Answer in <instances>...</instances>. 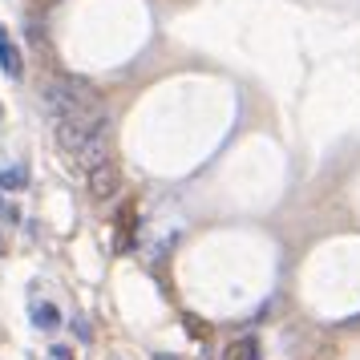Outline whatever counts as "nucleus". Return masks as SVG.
<instances>
[{"label": "nucleus", "instance_id": "5", "mask_svg": "<svg viewBox=\"0 0 360 360\" xmlns=\"http://www.w3.org/2000/svg\"><path fill=\"white\" fill-rule=\"evenodd\" d=\"M25 186H29V166L25 162L0 166V191H25Z\"/></svg>", "mask_w": 360, "mask_h": 360}, {"label": "nucleus", "instance_id": "7", "mask_svg": "<svg viewBox=\"0 0 360 360\" xmlns=\"http://www.w3.org/2000/svg\"><path fill=\"white\" fill-rule=\"evenodd\" d=\"M25 37H29V41H33V45H41V41H45V20H29V29H25Z\"/></svg>", "mask_w": 360, "mask_h": 360}, {"label": "nucleus", "instance_id": "10", "mask_svg": "<svg viewBox=\"0 0 360 360\" xmlns=\"http://www.w3.org/2000/svg\"><path fill=\"white\" fill-rule=\"evenodd\" d=\"M0 251H4V247H0Z\"/></svg>", "mask_w": 360, "mask_h": 360}, {"label": "nucleus", "instance_id": "2", "mask_svg": "<svg viewBox=\"0 0 360 360\" xmlns=\"http://www.w3.org/2000/svg\"><path fill=\"white\" fill-rule=\"evenodd\" d=\"M85 130H89V122L85 117H73V114H61V117H53V142L65 150L69 158L82 150L85 142Z\"/></svg>", "mask_w": 360, "mask_h": 360}, {"label": "nucleus", "instance_id": "9", "mask_svg": "<svg viewBox=\"0 0 360 360\" xmlns=\"http://www.w3.org/2000/svg\"><path fill=\"white\" fill-rule=\"evenodd\" d=\"M0 122H4V105H0Z\"/></svg>", "mask_w": 360, "mask_h": 360}, {"label": "nucleus", "instance_id": "3", "mask_svg": "<svg viewBox=\"0 0 360 360\" xmlns=\"http://www.w3.org/2000/svg\"><path fill=\"white\" fill-rule=\"evenodd\" d=\"M85 186H89V198H94V202H105V198L117 195L122 174H117L114 162H101V166H94V170H85Z\"/></svg>", "mask_w": 360, "mask_h": 360}, {"label": "nucleus", "instance_id": "1", "mask_svg": "<svg viewBox=\"0 0 360 360\" xmlns=\"http://www.w3.org/2000/svg\"><path fill=\"white\" fill-rule=\"evenodd\" d=\"M110 154H114V117L101 110V114L89 122L85 142H82V150L73 154V162L82 166V170H94V166L110 162Z\"/></svg>", "mask_w": 360, "mask_h": 360}, {"label": "nucleus", "instance_id": "8", "mask_svg": "<svg viewBox=\"0 0 360 360\" xmlns=\"http://www.w3.org/2000/svg\"><path fill=\"white\" fill-rule=\"evenodd\" d=\"M33 320H37V324H45V328H49V324H57L61 316H57L53 308H41V304H37V308H33Z\"/></svg>", "mask_w": 360, "mask_h": 360}, {"label": "nucleus", "instance_id": "6", "mask_svg": "<svg viewBox=\"0 0 360 360\" xmlns=\"http://www.w3.org/2000/svg\"><path fill=\"white\" fill-rule=\"evenodd\" d=\"M227 360H259V344H255V336H243V340L231 344Z\"/></svg>", "mask_w": 360, "mask_h": 360}, {"label": "nucleus", "instance_id": "4", "mask_svg": "<svg viewBox=\"0 0 360 360\" xmlns=\"http://www.w3.org/2000/svg\"><path fill=\"white\" fill-rule=\"evenodd\" d=\"M0 73H4L8 82L20 77V53H17V45H13V37H8L4 25H0Z\"/></svg>", "mask_w": 360, "mask_h": 360}]
</instances>
